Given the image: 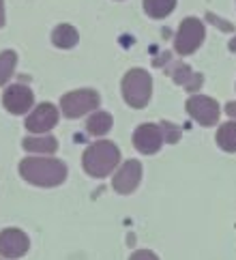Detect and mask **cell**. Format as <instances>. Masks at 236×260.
<instances>
[{"instance_id": "2", "label": "cell", "mask_w": 236, "mask_h": 260, "mask_svg": "<svg viewBox=\"0 0 236 260\" xmlns=\"http://www.w3.org/2000/svg\"><path fill=\"white\" fill-rule=\"evenodd\" d=\"M120 161V151L114 142L108 140H99L90 144L86 151H84V170H86L94 179H103L110 172H114V168Z\"/></svg>"}, {"instance_id": "19", "label": "cell", "mask_w": 236, "mask_h": 260, "mask_svg": "<svg viewBox=\"0 0 236 260\" xmlns=\"http://www.w3.org/2000/svg\"><path fill=\"white\" fill-rule=\"evenodd\" d=\"M161 132H163V140H167V142H178V138H181V132H178V127H172L170 123H161Z\"/></svg>"}, {"instance_id": "20", "label": "cell", "mask_w": 236, "mask_h": 260, "mask_svg": "<svg viewBox=\"0 0 236 260\" xmlns=\"http://www.w3.org/2000/svg\"><path fill=\"white\" fill-rule=\"evenodd\" d=\"M129 260H159V258L153 252H148V249H138V252L131 256Z\"/></svg>"}, {"instance_id": "13", "label": "cell", "mask_w": 236, "mask_h": 260, "mask_svg": "<svg viewBox=\"0 0 236 260\" xmlns=\"http://www.w3.org/2000/svg\"><path fill=\"white\" fill-rule=\"evenodd\" d=\"M78 39H80L78 30H75L73 26H69V24L56 26L54 32H52V43L56 45V48H62V50L73 48V45L78 43Z\"/></svg>"}, {"instance_id": "9", "label": "cell", "mask_w": 236, "mask_h": 260, "mask_svg": "<svg viewBox=\"0 0 236 260\" xmlns=\"http://www.w3.org/2000/svg\"><path fill=\"white\" fill-rule=\"evenodd\" d=\"M133 144L140 153H144V155H153L157 153L159 148H161L163 144V132H161V127H157V125H140L136 129V134H133Z\"/></svg>"}, {"instance_id": "5", "label": "cell", "mask_w": 236, "mask_h": 260, "mask_svg": "<svg viewBox=\"0 0 236 260\" xmlns=\"http://www.w3.org/2000/svg\"><path fill=\"white\" fill-rule=\"evenodd\" d=\"M97 106H99V95H97V90H90V88L67 92V95L60 99L62 114L69 118H78V116L88 114L90 110H97Z\"/></svg>"}, {"instance_id": "8", "label": "cell", "mask_w": 236, "mask_h": 260, "mask_svg": "<svg viewBox=\"0 0 236 260\" xmlns=\"http://www.w3.org/2000/svg\"><path fill=\"white\" fill-rule=\"evenodd\" d=\"M142 179V164L138 159H129L120 166V170L114 174V181H112V187L118 193H131Z\"/></svg>"}, {"instance_id": "17", "label": "cell", "mask_w": 236, "mask_h": 260, "mask_svg": "<svg viewBox=\"0 0 236 260\" xmlns=\"http://www.w3.org/2000/svg\"><path fill=\"white\" fill-rule=\"evenodd\" d=\"M217 144H219L223 151L234 153L236 151V120L234 123H225L219 127L217 132Z\"/></svg>"}, {"instance_id": "10", "label": "cell", "mask_w": 236, "mask_h": 260, "mask_svg": "<svg viewBox=\"0 0 236 260\" xmlns=\"http://www.w3.org/2000/svg\"><path fill=\"white\" fill-rule=\"evenodd\" d=\"M28 252V237L17 228H7L0 232V256L3 258H20Z\"/></svg>"}, {"instance_id": "12", "label": "cell", "mask_w": 236, "mask_h": 260, "mask_svg": "<svg viewBox=\"0 0 236 260\" xmlns=\"http://www.w3.org/2000/svg\"><path fill=\"white\" fill-rule=\"evenodd\" d=\"M170 73H172V78H174V82L178 86H183V88L191 90V92L200 88L202 82H204L202 73H193L191 67H187V64H174V67L170 69Z\"/></svg>"}, {"instance_id": "18", "label": "cell", "mask_w": 236, "mask_h": 260, "mask_svg": "<svg viewBox=\"0 0 236 260\" xmlns=\"http://www.w3.org/2000/svg\"><path fill=\"white\" fill-rule=\"evenodd\" d=\"M15 62H17V54L7 50L0 54V86H5L9 78L13 76V69H15Z\"/></svg>"}, {"instance_id": "15", "label": "cell", "mask_w": 236, "mask_h": 260, "mask_svg": "<svg viewBox=\"0 0 236 260\" xmlns=\"http://www.w3.org/2000/svg\"><path fill=\"white\" fill-rule=\"evenodd\" d=\"M86 129L92 136H106L112 129V116L108 112H94L88 120H86Z\"/></svg>"}, {"instance_id": "24", "label": "cell", "mask_w": 236, "mask_h": 260, "mask_svg": "<svg viewBox=\"0 0 236 260\" xmlns=\"http://www.w3.org/2000/svg\"><path fill=\"white\" fill-rule=\"evenodd\" d=\"M230 50H232V52H236V37H234V39L230 41Z\"/></svg>"}, {"instance_id": "23", "label": "cell", "mask_w": 236, "mask_h": 260, "mask_svg": "<svg viewBox=\"0 0 236 260\" xmlns=\"http://www.w3.org/2000/svg\"><path fill=\"white\" fill-rule=\"evenodd\" d=\"M5 24V3L0 0V26Z\"/></svg>"}, {"instance_id": "6", "label": "cell", "mask_w": 236, "mask_h": 260, "mask_svg": "<svg viewBox=\"0 0 236 260\" xmlns=\"http://www.w3.org/2000/svg\"><path fill=\"white\" fill-rule=\"evenodd\" d=\"M187 112L200 125L213 127V125H217V120H219V104L211 97L193 95L187 99Z\"/></svg>"}, {"instance_id": "14", "label": "cell", "mask_w": 236, "mask_h": 260, "mask_svg": "<svg viewBox=\"0 0 236 260\" xmlns=\"http://www.w3.org/2000/svg\"><path fill=\"white\" fill-rule=\"evenodd\" d=\"M22 146L28 153L52 155V153H56V148H58V142H56V138H52V136H37V138H26Z\"/></svg>"}, {"instance_id": "4", "label": "cell", "mask_w": 236, "mask_h": 260, "mask_svg": "<svg viewBox=\"0 0 236 260\" xmlns=\"http://www.w3.org/2000/svg\"><path fill=\"white\" fill-rule=\"evenodd\" d=\"M202 41H204V24L197 20V17H187V20H183L181 26H178V32L174 39V50H176V54H181V56H189V54H193L200 48Z\"/></svg>"}, {"instance_id": "3", "label": "cell", "mask_w": 236, "mask_h": 260, "mask_svg": "<svg viewBox=\"0 0 236 260\" xmlns=\"http://www.w3.org/2000/svg\"><path fill=\"white\" fill-rule=\"evenodd\" d=\"M153 92V80L144 69H131L122 78V97L131 108H144Z\"/></svg>"}, {"instance_id": "16", "label": "cell", "mask_w": 236, "mask_h": 260, "mask_svg": "<svg viewBox=\"0 0 236 260\" xmlns=\"http://www.w3.org/2000/svg\"><path fill=\"white\" fill-rule=\"evenodd\" d=\"M176 7V0H144V11L155 17V20H161V17L170 15Z\"/></svg>"}, {"instance_id": "22", "label": "cell", "mask_w": 236, "mask_h": 260, "mask_svg": "<svg viewBox=\"0 0 236 260\" xmlns=\"http://www.w3.org/2000/svg\"><path fill=\"white\" fill-rule=\"evenodd\" d=\"M225 112H228V116L232 120H236V104H234V101H230V104L225 106Z\"/></svg>"}, {"instance_id": "1", "label": "cell", "mask_w": 236, "mask_h": 260, "mask_svg": "<svg viewBox=\"0 0 236 260\" xmlns=\"http://www.w3.org/2000/svg\"><path fill=\"white\" fill-rule=\"evenodd\" d=\"M20 174L39 187H56L67 179V166L52 157H26L20 164Z\"/></svg>"}, {"instance_id": "7", "label": "cell", "mask_w": 236, "mask_h": 260, "mask_svg": "<svg viewBox=\"0 0 236 260\" xmlns=\"http://www.w3.org/2000/svg\"><path fill=\"white\" fill-rule=\"evenodd\" d=\"M3 104H5V108L11 114H26L28 110L32 108V104H35V95H32V90L28 86L13 84V86H9L5 90Z\"/></svg>"}, {"instance_id": "21", "label": "cell", "mask_w": 236, "mask_h": 260, "mask_svg": "<svg viewBox=\"0 0 236 260\" xmlns=\"http://www.w3.org/2000/svg\"><path fill=\"white\" fill-rule=\"evenodd\" d=\"M209 20H211V22H213L215 26H221V28H223V30H230V28H232V26H230V24H225V22H221V20H219V17H215L213 13H209Z\"/></svg>"}, {"instance_id": "11", "label": "cell", "mask_w": 236, "mask_h": 260, "mask_svg": "<svg viewBox=\"0 0 236 260\" xmlns=\"http://www.w3.org/2000/svg\"><path fill=\"white\" fill-rule=\"evenodd\" d=\"M58 123V110L52 104H41L35 112L26 118V129L30 134H47Z\"/></svg>"}]
</instances>
